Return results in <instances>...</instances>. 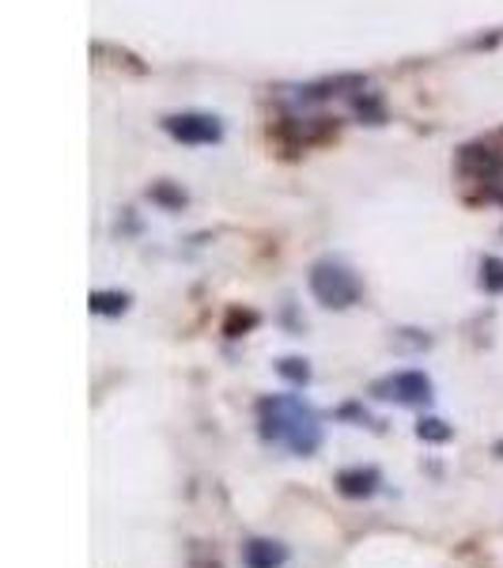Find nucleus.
<instances>
[{
	"mask_svg": "<svg viewBox=\"0 0 503 568\" xmlns=\"http://www.w3.org/2000/svg\"><path fill=\"white\" fill-rule=\"evenodd\" d=\"M277 372L285 375V379H291L296 387H304V383L310 379V368H307V361H296V356H288V361H280L277 364Z\"/></svg>",
	"mask_w": 503,
	"mask_h": 568,
	"instance_id": "11",
	"label": "nucleus"
},
{
	"mask_svg": "<svg viewBox=\"0 0 503 568\" xmlns=\"http://www.w3.org/2000/svg\"><path fill=\"white\" fill-rule=\"evenodd\" d=\"M459 171L465 182L484 186V197L489 201H503V152L496 149V141L465 144L459 155Z\"/></svg>",
	"mask_w": 503,
	"mask_h": 568,
	"instance_id": "2",
	"label": "nucleus"
},
{
	"mask_svg": "<svg viewBox=\"0 0 503 568\" xmlns=\"http://www.w3.org/2000/svg\"><path fill=\"white\" fill-rule=\"evenodd\" d=\"M88 307L95 311V315H122V311L130 307V296H125V292H91Z\"/></svg>",
	"mask_w": 503,
	"mask_h": 568,
	"instance_id": "8",
	"label": "nucleus"
},
{
	"mask_svg": "<svg viewBox=\"0 0 503 568\" xmlns=\"http://www.w3.org/2000/svg\"><path fill=\"white\" fill-rule=\"evenodd\" d=\"M371 394L379 402H394V406H428L432 402V379L424 372H394L387 379H374Z\"/></svg>",
	"mask_w": 503,
	"mask_h": 568,
	"instance_id": "4",
	"label": "nucleus"
},
{
	"mask_svg": "<svg viewBox=\"0 0 503 568\" xmlns=\"http://www.w3.org/2000/svg\"><path fill=\"white\" fill-rule=\"evenodd\" d=\"M310 292L329 311H345L360 300V284H356V277L341 262H318L310 270Z\"/></svg>",
	"mask_w": 503,
	"mask_h": 568,
	"instance_id": "3",
	"label": "nucleus"
},
{
	"mask_svg": "<svg viewBox=\"0 0 503 568\" xmlns=\"http://www.w3.org/2000/svg\"><path fill=\"white\" fill-rule=\"evenodd\" d=\"M288 561V546L273 542V538H250L243 546V568H280Z\"/></svg>",
	"mask_w": 503,
	"mask_h": 568,
	"instance_id": "7",
	"label": "nucleus"
},
{
	"mask_svg": "<svg viewBox=\"0 0 503 568\" xmlns=\"http://www.w3.org/2000/svg\"><path fill=\"white\" fill-rule=\"evenodd\" d=\"M258 428L269 444L288 447L291 455H315L322 447L318 414L299 394H269L258 402Z\"/></svg>",
	"mask_w": 503,
	"mask_h": 568,
	"instance_id": "1",
	"label": "nucleus"
},
{
	"mask_svg": "<svg viewBox=\"0 0 503 568\" xmlns=\"http://www.w3.org/2000/svg\"><path fill=\"white\" fill-rule=\"evenodd\" d=\"M417 436L428 439V444H446V439H451V425H446V420H439V417H424L417 425Z\"/></svg>",
	"mask_w": 503,
	"mask_h": 568,
	"instance_id": "9",
	"label": "nucleus"
},
{
	"mask_svg": "<svg viewBox=\"0 0 503 568\" xmlns=\"http://www.w3.org/2000/svg\"><path fill=\"white\" fill-rule=\"evenodd\" d=\"M163 125H167V133L182 144H213L219 141V133H224L216 118H208V114H171Z\"/></svg>",
	"mask_w": 503,
	"mask_h": 568,
	"instance_id": "5",
	"label": "nucleus"
},
{
	"mask_svg": "<svg viewBox=\"0 0 503 568\" xmlns=\"http://www.w3.org/2000/svg\"><path fill=\"white\" fill-rule=\"evenodd\" d=\"M382 485V474L374 466H349V470L337 474V493L341 497H352V500H363V497H374Z\"/></svg>",
	"mask_w": 503,
	"mask_h": 568,
	"instance_id": "6",
	"label": "nucleus"
},
{
	"mask_svg": "<svg viewBox=\"0 0 503 568\" xmlns=\"http://www.w3.org/2000/svg\"><path fill=\"white\" fill-rule=\"evenodd\" d=\"M481 284L489 292H503V262L500 258H484L481 262Z\"/></svg>",
	"mask_w": 503,
	"mask_h": 568,
	"instance_id": "10",
	"label": "nucleus"
}]
</instances>
